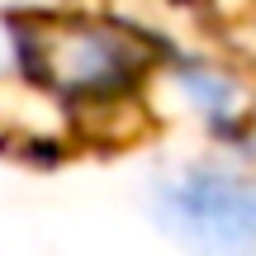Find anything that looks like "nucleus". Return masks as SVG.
<instances>
[{
  "label": "nucleus",
  "mask_w": 256,
  "mask_h": 256,
  "mask_svg": "<svg viewBox=\"0 0 256 256\" xmlns=\"http://www.w3.org/2000/svg\"><path fill=\"white\" fill-rule=\"evenodd\" d=\"M152 48L128 28L81 24V19H57L24 34V62L38 81L57 86L66 95H95L124 86L133 72H142Z\"/></svg>",
  "instance_id": "obj_1"
},
{
  "label": "nucleus",
  "mask_w": 256,
  "mask_h": 256,
  "mask_svg": "<svg viewBox=\"0 0 256 256\" xmlns=\"http://www.w3.org/2000/svg\"><path fill=\"white\" fill-rule=\"evenodd\" d=\"M166 228L194 256H256V185L194 171L162 190Z\"/></svg>",
  "instance_id": "obj_2"
}]
</instances>
